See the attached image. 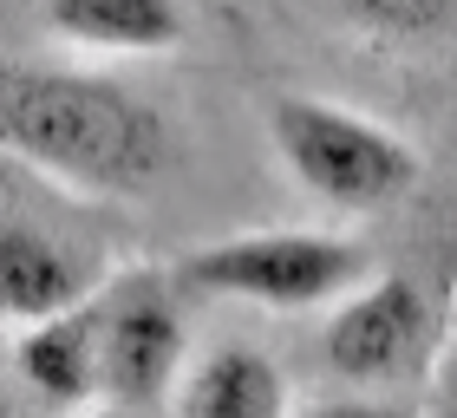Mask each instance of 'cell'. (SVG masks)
I'll return each mask as SVG.
<instances>
[{
	"instance_id": "obj_11",
	"label": "cell",
	"mask_w": 457,
	"mask_h": 418,
	"mask_svg": "<svg viewBox=\"0 0 457 418\" xmlns=\"http://www.w3.org/2000/svg\"><path fill=\"white\" fill-rule=\"evenodd\" d=\"M301 418H411L399 405H372V399H327V405H307Z\"/></svg>"
},
{
	"instance_id": "obj_8",
	"label": "cell",
	"mask_w": 457,
	"mask_h": 418,
	"mask_svg": "<svg viewBox=\"0 0 457 418\" xmlns=\"http://www.w3.org/2000/svg\"><path fill=\"white\" fill-rule=\"evenodd\" d=\"M79 301V268L39 229H0V314L46 321Z\"/></svg>"
},
{
	"instance_id": "obj_4",
	"label": "cell",
	"mask_w": 457,
	"mask_h": 418,
	"mask_svg": "<svg viewBox=\"0 0 457 418\" xmlns=\"http://www.w3.org/2000/svg\"><path fill=\"white\" fill-rule=\"evenodd\" d=\"M425 347V295L405 275H379L327 321V366L346 380H399Z\"/></svg>"
},
{
	"instance_id": "obj_6",
	"label": "cell",
	"mask_w": 457,
	"mask_h": 418,
	"mask_svg": "<svg viewBox=\"0 0 457 418\" xmlns=\"http://www.w3.org/2000/svg\"><path fill=\"white\" fill-rule=\"evenodd\" d=\"M98 333H105V314L92 307H66V314H46V321L27 327L20 340V372H27L33 392H46L53 405H72L98 392Z\"/></svg>"
},
{
	"instance_id": "obj_3",
	"label": "cell",
	"mask_w": 457,
	"mask_h": 418,
	"mask_svg": "<svg viewBox=\"0 0 457 418\" xmlns=\"http://www.w3.org/2000/svg\"><path fill=\"white\" fill-rule=\"evenodd\" d=\"M183 281L203 295L262 301V307H320L360 281V248L307 229H268V236H228L183 262Z\"/></svg>"
},
{
	"instance_id": "obj_12",
	"label": "cell",
	"mask_w": 457,
	"mask_h": 418,
	"mask_svg": "<svg viewBox=\"0 0 457 418\" xmlns=\"http://www.w3.org/2000/svg\"><path fill=\"white\" fill-rule=\"evenodd\" d=\"M0 418H7V399H0Z\"/></svg>"
},
{
	"instance_id": "obj_2",
	"label": "cell",
	"mask_w": 457,
	"mask_h": 418,
	"mask_svg": "<svg viewBox=\"0 0 457 418\" xmlns=\"http://www.w3.org/2000/svg\"><path fill=\"white\" fill-rule=\"evenodd\" d=\"M268 138L307 190L340 209H379L419 183V157L405 138H392L386 124L353 118L327 98H275Z\"/></svg>"
},
{
	"instance_id": "obj_9",
	"label": "cell",
	"mask_w": 457,
	"mask_h": 418,
	"mask_svg": "<svg viewBox=\"0 0 457 418\" xmlns=\"http://www.w3.org/2000/svg\"><path fill=\"white\" fill-rule=\"evenodd\" d=\"M53 27L79 46L105 53H163L177 46V0H53Z\"/></svg>"
},
{
	"instance_id": "obj_5",
	"label": "cell",
	"mask_w": 457,
	"mask_h": 418,
	"mask_svg": "<svg viewBox=\"0 0 457 418\" xmlns=\"http://www.w3.org/2000/svg\"><path fill=\"white\" fill-rule=\"evenodd\" d=\"M183 366V321L163 295H131L98 333V386L118 405H157Z\"/></svg>"
},
{
	"instance_id": "obj_1",
	"label": "cell",
	"mask_w": 457,
	"mask_h": 418,
	"mask_svg": "<svg viewBox=\"0 0 457 418\" xmlns=\"http://www.w3.org/2000/svg\"><path fill=\"white\" fill-rule=\"evenodd\" d=\"M0 144L79 190H144L170 131L144 98L86 72H0Z\"/></svg>"
},
{
	"instance_id": "obj_7",
	"label": "cell",
	"mask_w": 457,
	"mask_h": 418,
	"mask_svg": "<svg viewBox=\"0 0 457 418\" xmlns=\"http://www.w3.org/2000/svg\"><path fill=\"white\" fill-rule=\"evenodd\" d=\"M177 418H287V386L268 353L255 347H222L196 366V380L183 386Z\"/></svg>"
},
{
	"instance_id": "obj_10",
	"label": "cell",
	"mask_w": 457,
	"mask_h": 418,
	"mask_svg": "<svg viewBox=\"0 0 457 418\" xmlns=\"http://www.w3.org/2000/svg\"><path fill=\"white\" fill-rule=\"evenodd\" d=\"M334 7L372 33H399V39L457 27V0H334Z\"/></svg>"
}]
</instances>
